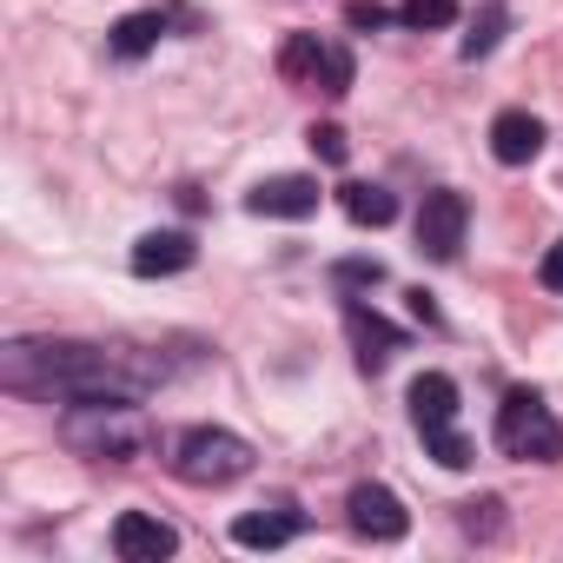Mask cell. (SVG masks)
<instances>
[{"mask_svg": "<svg viewBox=\"0 0 563 563\" xmlns=\"http://www.w3.org/2000/svg\"><path fill=\"white\" fill-rule=\"evenodd\" d=\"M0 378L21 398H67V405H87V398H140L146 385L166 378V365L153 358H133L120 345H80V339H21L0 352Z\"/></svg>", "mask_w": 563, "mask_h": 563, "instance_id": "obj_1", "label": "cell"}, {"mask_svg": "<svg viewBox=\"0 0 563 563\" xmlns=\"http://www.w3.org/2000/svg\"><path fill=\"white\" fill-rule=\"evenodd\" d=\"M60 431L74 451H93V457H140V444H146V418L133 398H87L67 411Z\"/></svg>", "mask_w": 563, "mask_h": 563, "instance_id": "obj_2", "label": "cell"}, {"mask_svg": "<svg viewBox=\"0 0 563 563\" xmlns=\"http://www.w3.org/2000/svg\"><path fill=\"white\" fill-rule=\"evenodd\" d=\"M245 471H252V444L232 438V431H219V424H192L173 444V477L179 484H199L206 490V484H232Z\"/></svg>", "mask_w": 563, "mask_h": 563, "instance_id": "obj_3", "label": "cell"}, {"mask_svg": "<svg viewBox=\"0 0 563 563\" xmlns=\"http://www.w3.org/2000/svg\"><path fill=\"white\" fill-rule=\"evenodd\" d=\"M497 444H504V457L550 464V457H563V424L550 418V405L537 391H510L497 405Z\"/></svg>", "mask_w": 563, "mask_h": 563, "instance_id": "obj_4", "label": "cell"}, {"mask_svg": "<svg viewBox=\"0 0 563 563\" xmlns=\"http://www.w3.org/2000/svg\"><path fill=\"white\" fill-rule=\"evenodd\" d=\"M464 219H471V206H464V192H424V206H418V252L424 258H457V245H464Z\"/></svg>", "mask_w": 563, "mask_h": 563, "instance_id": "obj_5", "label": "cell"}, {"mask_svg": "<svg viewBox=\"0 0 563 563\" xmlns=\"http://www.w3.org/2000/svg\"><path fill=\"white\" fill-rule=\"evenodd\" d=\"M245 206H252L258 219H312V212H319V179H306V173L258 179V186L245 192Z\"/></svg>", "mask_w": 563, "mask_h": 563, "instance_id": "obj_6", "label": "cell"}, {"mask_svg": "<svg viewBox=\"0 0 563 563\" xmlns=\"http://www.w3.org/2000/svg\"><path fill=\"white\" fill-rule=\"evenodd\" d=\"M345 510H352V530H358V537H372V543H398V537L411 530L405 504H398V497H391L385 484H358Z\"/></svg>", "mask_w": 563, "mask_h": 563, "instance_id": "obj_7", "label": "cell"}, {"mask_svg": "<svg viewBox=\"0 0 563 563\" xmlns=\"http://www.w3.org/2000/svg\"><path fill=\"white\" fill-rule=\"evenodd\" d=\"M173 550H179L173 523H159V517H146V510H120V523H113V556H126V563H166Z\"/></svg>", "mask_w": 563, "mask_h": 563, "instance_id": "obj_8", "label": "cell"}, {"mask_svg": "<svg viewBox=\"0 0 563 563\" xmlns=\"http://www.w3.org/2000/svg\"><path fill=\"white\" fill-rule=\"evenodd\" d=\"M490 153H497V166H530L543 153V120L537 113H497L490 120Z\"/></svg>", "mask_w": 563, "mask_h": 563, "instance_id": "obj_9", "label": "cell"}, {"mask_svg": "<svg viewBox=\"0 0 563 563\" xmlns=\"http://www.w3.org/2000/svg\"><path fill=\"white\" fill-rule=\"evenodd\" d=\"M199 258V245L186 239V232H146L140 245H133V272L140 278H173V272H186Z\"/></svg>", "mask_w": 563, "mask_h": 563, "instance_id": "obj_10", "label": "cell"}, {"mask_svg": "<svg viewBox=\"0 0 563 563\" xmlns=\"http://www.w3.org/2000/svg\"><path fill=\"white\" fill-rule=\"evenodd\" d=\"M451 418H457V385H451L444 372L411 378V424H418V431H444Z\"/></svg>", "mask_w": 563, "mask_h": 563, "instance_id": "obj_11", "label": "cell"}, {"mask_svg": "<svg viewBox=\"0 0 563 563\" xmlns=\"http://www.w3.org/2000/svg\"><path fill=\"white\" fill-rule=\"evenodd\" d=\"M325 60H332V41H319V34H292L278 47V74L292 87H325Z\"/></svg>", "mask_w": 563, "mask_h": 563, "instance_id": "obj_12", "label": "cell"}, {"mask_svg": "<svg viewBox=\"0 0 563 563\" xmlns=\"http://www.w3.org/2000/svg\"><path fill=\"white\" fill-rule=\"evenodd\" d=\"M345 325H352V339H358V365H365V372H378V365L405 345V339H398L378 312H365V306H352V312H345Z\"/></svg>", "mask_w": 563, "mask_h": 563, "instance_id": "obj_13", "label": "cell"}, {"mask_svg": "<svg viewBox=\"0 0 563 563\" xmlns=\"http://www.w3.org/2000/svg\"><path fill=\"white\" fill-rule=\"evenodd\" d=\"M339 206H345L352 225H391V219H398V199H391L385 186H365V179L339 186Z\"/></svg>", "mask_w": 563, "mask_h": 563, "instance_id": "obj_14", "label": "cell"}, {"mask_svg": "<svg viewBox=\"0 0 563 563\" xmlns=\"http://www.w3.org/2000/svg\"><path fill=\"white\" fill-rule=\"evenodd\" d=\"M299 537V517L292 510H278V517H239L232 523V543L239 550H278V543H292Z\"/></svg>", "mask_w": 563, "mask_h": 563, "instance_id": "obj_15", "label": "cell"}, {"mask_svg": "<svg viewBox=\"0 0 563 563\" xmlns=\"http://www.w3.org/2000/svg\"><path fill=\"white\" fill-rule=\"evenodd\" d=\"M166 27H173V14H159V8H153V14H126V21L113 27V54H120V60H140Z\"/></svg>", "mask_w": 563, "mask_h": 563, "instance_id": "obj_16", "label": "cell"}, {"mask_svg": "<svg viewBox=\"0 0 563 563\" xmlns=\"http://www.w3.org/2000/svg\"><path fill=\"white\" fill-rule=\"evenodd\" d=\"M504 27H510V8L504 0H484L477 8V21H471V34H464V60H484V54H497V41H504Z\"/></svg>", "mask_w": 563, "mask_h": 563, "instance_id": "obj_17", "label": "cell"}, {"mask_svg": "<svg viewBox=\"0 0 563 563\" xmlns=\"http://www.w3.org/2000/svg\"><path fill=\"white\" fill-rule=\"evenodd\" d=\"M398 21H405L411 34H431V27H451V21H457V0H405V8H398Z\"/></svg>", "mask_w": 563, "mask_h": 563, "instance_id": "obj_18", "label": "cell"}, {"mask_svg": "<svg viewBox=\"0 0 563 563\" xmlns=\"http://www.w3.org/2000/svg\"><path fill=\"white\" fill-rule=\"evenodd\" d=\"M424 444H431V457H438L444 471H464V464H471V444H464L451 424H444V431H424Z\"/></svg>", "mask_w": 563, "mask_h": 563, "instance_id": "obj_19", "label": "cell"}, {"mask_svg": "<svg viewBox=\"0 0 563 563\" xmlns=\"http://www.w3.org/2000/svg\"><path fill=\"white\" fill-rule=\"evenodd\" d=\"M312 153H319L325 166H345V159H352V140H345V126H312Z\"/></svg>", "mask_w": 563, "mask_h": 563, "instance_id": "obj_20", "label": "cell"}, {"mask_svg": "<svg viewBox=\"0 0 563 563\" xmlns=\"http://www.w3.org/2000/svg\"><path fill=\"white\" fill-rule=\"evenodd\" d=\"M319 93H332V100L352 93V54H345L339 41H332V60H325V87H319Z\"/></svg>", "mask_w": 563, "mask_h": 563, "instance_id": "obj_21", "label": "cell"}, {"mask_svg": "<svg viewBox=\"0 0 563 563\" xmlns=\"http://www.w3.org/2000/svg\"><path fill=\"white\" fill-rule=\"evenodd\" d=\"M497 510H504L497 497H477V504H464V530H471V537H477V530L490 537V530H497Z\"/></svg>", "mask_w": 563, "mask_h": 563, "instance_id": "obj_22", "label": "cell"}, {"mask_svg": "<svg viewBox=\"0 0 563 563\" xmlns=\"http://www.w3.org/2000/svg\"><path fill=\"white\" fill-rule=\"evenodd\" d=\"M537 278H543V286H550V292H563V239H556V245L543 252V265H537Z\"/></svg>", "mask_w": 563, "mask_h": 563, "instance_id": "obj_23", "label": "cell"}, {"mask_svg": "<svg viewBox=\"0 0 563 563\" xmlns=\"http://www.w3.org/2000/svg\"><path fill=\"white\" fill-rule=\"evenodd\" d=\"M345 21H352V27H385V8H372V0H352Z\"/></svg>", "mask_w": 563, "mask_h": 563, "instance_id": "obj_24", "label": "cell"}, {"mask_svg": "<svg viewBox=\"0 0 563 563\" xmlns=\"http://www.w3.org/2000/svg\"><path fill=\"white\" fill-rule=\"evenodd\" d=\"M339 278H345V286H378V265L352 258V265H339Z\"/></svg>", "mask_w": 563, "mask_h": 563, "instance_id": "obj_25", "label": "cell"}]
</instances>
